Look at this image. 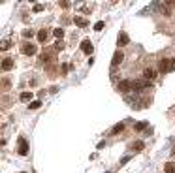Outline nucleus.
I'll return each instance as SVG.
<instances>
[{
  "label": "nucleus",
  "instance_id": "nucleus-18",
  "mask_svg": "<svg viewBox=\"0 0 175 173\" xmlns=\"http://www.w3.org/2000/svg\"><path fill=\"white\" fill-rule=\"evenodd\" d=\"M53 34H55V38H58V40L64 38V30H62V28H55V30H53Z\"/></svg>",
  "mask_w": 175,
  "mask_h": 173
},
{
  "label": "nucleus",
  "instance_id": "nucleus-7",
  "mask_svg": "<svg viewBox=\"0 0 175 173\" xmlns=\"http://www.w3.org/2000/svg\"><path fill=\"white\" fill-rule=\"evenodd\" d=\"M143 88H147V81L143 79V81H132V90L134 92H141Z\"/></svg>",
  "mask_w": 175,
  "mask_h": 173
},
{
  "label": "nucleus",
  "instance_id": "nucleus-12",
  "mask_svg": "<svg viewBox=\"0 0 175 173\" xmlns=\"http://www.w3.org/2000/svg\"><path fill=\"white\" fill-rule=\"evenodd\" d=\"M47 38H49V32H47L45 28H42V30L38 32V42H40V43H45Z\"/></svg>",
  "mask_w": 175,
  "mask_h": 173
},
{
  "label": "nucleus",
  "instance_id": "nucleus-11",
  "mask_svg": "<svg viewBox=\"0 0 175 173\" xmlns=\"http://www.w3.org/2000/svg\"><path fill=\"white\" fill-rule=\"evenodd\" d=\"M122 130H124V122H117L113 128H111V135H119Z\"/></svg>",
  "mask_w": 175,
  "mask_h": 173
},
{
  "label": "nucleus",
  "instance_id": "nucleus-24",
  "mask_svg": "<svg viewBox=\"0 0 175 173\" xmlns=\"http://www.w3.org/2000/svg\"><path fill=\"white\" fill-rule=\"evenodd\" d=\"M23 36H25V38H32L34 32H32V30H23Z\"/></svg>",
  "mask_w": 175,
  "mask_h": 173
},
{
  "label": "nucleus",
  "instance_id": "nucleus-25",
  "mask_svg": "<svg viewBox=\"0 0 175 173\" xmlns=\"http://www.w3.org/2000/svg\"><path fill=\"white\" fill-rule=\"evenodd\" d=\"M8 47H10V42H8V40H4V42H2V45H0V49H2V51H6Z\"/></svg>",
  "mask_w": 175,
  "mask_h": 173
},
{
  "label": "nucleus",
  "instance_id": "nucleus-23",
  "mask_svg": "<svg viewBox=\"0 0 175 173\" xmlns=\"http://www.w3.org/2000/svg\"><path fill=\"white\" fill-rule=\"evenodd\" d=\"M32 11H36V13H38V11H43V6H42V4H34Z\"/></svg>",
  "mask_w": 175,
  "mask_h": 173
},
{
  "label": "nucleus",
  "instance_id": "nucleus-9",
  "mask_svg": "<svg viewBox=\"0 0 175 173\" xmlns=\"http://www.w3.org/2000/svg\"><path fill=\"white\" fill-rule=\"evenodd\" d=\"M169 64H172V58H162L160 60V72H162V74L169 72Z\"/></svg>",
  "mask_w": 175,
  "mask_h": 173
},
{
  "label": "nucleus",
  "instance_id": "nucleus-2",
  "mask_svg": "<svg viewBox=\"0 0 175 173\" xmlns=\"http://www.w3.org/2000/svg\"><path fill=\"white\" fill-rule=\"evenodd\" d=\"M128 43H130L128 34H126V32H119V36H117V45L119 47H124V45H128Z\"/></svg>",
  "mask_w": 175,
  "mask_h": 173
},
{
  "label": "nucleus",
  "instance_id": "nucleus-5",
  "mask_svg": "<svg viewBox=\"0 0 175 173\" xmlns=\"http://www.w3.org/2000/svg\"><path fill=\"white\" fill-rule=\"evenodd\" d=\"M122 60H124V53H122V51H115L113 60H111V66H113V68H117L119 64L122 62Z\"/></svg>",
  "mask_w": 175,
  "mask_h": 173
},
{
  "label": "nucleus",
  "instance_id": "nucleus-13",
  "mask_svg": "<svg viewBox=\"0 0 175 173\" xmlns=\"http://www.w3.org/2000/svg\"><path fill=\"white\" fill-rule=\"evenodd\" d=\"M11 68H13V60H11V58H4L2 60V70H11Z\"/></svg>",
  "mask_w": 175,
  "mask_h": 173
},
{
  "label": "nucleus",
  "instance_id": "nucleus-30",
  "mask_svg": "<svg viewBox=\"0 0 175 173\" xmlns=\"http://www.w3.org/2000/svg\"><path fill=\"white\" fill-rule=\"evenodd\" d=\"M172 154H173V158H175V149H173V151H172Z\"/></svg>",
  "mask_w": 175,
  "mask_h": 173
},
{
  "label": "nucleus",
  "instance_id": "nucleus-20",
  "mask_svg": "<svg viewBox=\"0 0 175 173\" xmlns=\"http://www.w3.org/2000/svg\"><path fill=\"white\" fill-rule=\"evenodd\" d=\"M132 149H134V151H138V152L143 151V141H136V143L132 145Z\"/></svg>",
  "mask_w": 175,
  "mask_h": 173
},
{
  "label": "nucleus",
  "instance_id": "nucleus-6",
  "mask_svg": "<svg viewBox=\"0 0 175 173\" xmlns=\"http://www.w3.org/2000/svg\"><path fill=\"white\" fill-rule=\"evenodd\" d=\"M156 6L160 8V13L162 15H166V17H169V15H172V8H169L168 2H160V4H156Z\"/></svg>",
  "mask_w": 175,
  "mask_h": 173
},
{
  "label": "nucleus",
  "instance_id": "nucleus-21",
  "mask_svg": "<svg viewBox=\"0 0 175 173\" xmlns=\"http://www.w3.org/2000/svg\"><path fill=\"white\" fill-rule=\"evenodd\" d=\"M104 25H106V23H104V21H98V23H96V25H94V30H96V32H100L102 28H104Z\"/></svg>",
  "mask_w": 175,
  "mask_h": 173
},
{
  "label": "nucleus",
  "instance_id": "nucleus-15",
  "mask_svg": "<svg viewBox=\"0 0 175 173\" xmlns=\"http://www.w3.org/2000/svg\"><path fill=\"white\" fill-rule=\"evenodd\" d=\"M19 98H21L23 102H30V100H32V92H21Z\"/></svg>",
  "mask_w": 175,
  "mask_h": 173
},
{
  "label": "nucleus",
  "instance_id": "nucleus-3",
  "mask_svg": "<svg viewBox=\"0 0 175 173\" xmlns=\"http://www.w3.org/2000/svg\"><path fill=\"white\" fill-rule=\"evenodd\" d=\"M17 152L21 156H26V154H28V143H26V139L19 138V149H17Z\"/></svg>",
  "mask_w": 175,
  "mask_h": 173
},
{
  "label": "nucleus",
  "instance_id": "nucleus-19",
  "mask_svg": "<svg viewBox=\"0 0 175 173\" xmlns=\"http://www.w3.org/2000/svg\"><path fill=\"white\" fill-rule=\"evenodd\" d=\"M40 106H42V102H40V100H34V102L28 104V109H38Z\"/></svg>",
  "mask_w": 175,
  "mask_h": 173
},
{
  "label": "nucleus",
  "instance_id": "nucleus-26",
  "mask_svg": "<svg viewBox=\"0 0 175 173\" xmlns=\"http://www.w3.org/2000/svg\"><path fill=\"white\" fill-rule=\"evenodd\" d=\"M60 72H62V75L68 74V64H62V66H60Z\"/></svg>",
  "mask_w": 175,
  "mask_h": 173
},
{
  "label": "nucleus",
  "instance_id": "nucleus-28",
  "mask_svg": "<svg viewBox=\"0 0 175 173\" xmlns=\"http://www.w3.org/2000/svg\"><path fill=\"white\" fill-rule=\"evenodd\" d=\"M60 8H70V2H66V0H64V2H60Z\"/></svg>",
  "mask_w": 175,
  "mask_h": 173
},
{
  "label": "nucleus",
  "instance_id": "nucleus-8",
  "mask_svg": "<svg viewBox=\"0 0 175 173\" xmlns=\"http://www.w3.org/2000/svg\"><path fill=\"white\" fill-rule=\"evenodd\" d=\"M23 53L25 55H36V45L34 43H25V45H23Z\"/></svg>",
  "mask_w": 175,
  "mask_h": 173
},
{
  "label": "nucleus",
  "instance_id": "nucleus-17",
  "mask_svg": "<svg viewBox=\"0 0 175 173\" xmlns=\"http://www.w3.org/2000/svg\"><path fill=\"white\" fill-rule=\"evenodd\" d=\"M143 130H149V124L147 122H138L136 124V132H143Z\"/></svg>",
  "mask_w": 175,
  "mask_h": 173
},
{
  "label": "nucleus",
  "instance_id": "nucleus-1",
  "mask_svg": "<svg viewBox=\"0 0 175 173\" xmlns=\"http://www.w3.org/2000/svg\"><path fill=\"white\" fill-rule=\"evenodd\" d=\"M117 90L122 92V94H126L128 90H132V81H128V79H124V81H121L117 85Z\"/></svg>",
  "mask_w": 175,
  "mask_h": 173
},
{
  "label": "nucleus",
  "instance_id": "nucleus-14",
  "mask_svg": "<svg viewBox=\"0 0 175 173\" xmlns=\"http://www.w3.org/2000/svg\"><path fill=\"white\" fill-rule=\"evenodd\" d=\"M74 23H75L77 26H89V21H87V19H83V17H75Z\"/></svg>",
  "mask_w": 175,
  "mask_h": 173
},
{
  "label": "nucleus",
  "instance_id": "nucleus-29",
  "mask_svg": "<svg viewBox=\"0 0 175 173\" xmlns=\"http://www.w3.org/2000/svg\"><path fill=\"white\" fill-rule=\"evenodd\" d=\"M175 70V58H172V64H169V72Z\"/></svg>",
  "mask_w": 175,
  "mask_h": 173
},
{
  "label": "nucleus",
  "instance_id": "nucleus-10",
  "mask_svg": "<svg viewBox=\"0 0 175 173\" xmlns=\"http://www.w3.org/2000/svg\"><path fill=\"white\" fill-rule=\"evenodd\" d=\"M81 51H83L85 55H90V53H92V43H90L89 40H85V42L81 43Z\"/></svg>",
  "mask_w": 175,
  "mask_h": 173
},
{
  "label": "nucleus",
  "instance_id": "nucleus-27",
  "mask_svg": "<svg viewBox=\"0 0 175 173\" xmlns=\"http://www.w3.org/2000/svg\"><path fill=\"white\" fill-rule=\"evenodd\" d=\"M2 87H4V90H8V88H10V81H8V79H4V81H2Z\"/></svg>",
  "mask_w": 175,
  "mask_h": 173
},
{
  "label": "nucleus",
  "instance_id": "nucleus-16",
  "mask_svg": "<svg viewBox=\"0 0 175 173\" xmlns=\"http://www.w3.org/2000/svg\"><path fill=\"white\" fill-rule=\"evenodd\" d=\"M164 171H166V173H175V164H173V162H168V164L164 166Z\"/></svg>",
  "mask_w": 175,
  "mask_h": 173
},
{
  "label": "nucleus",
  "instance_id": "nucleus-22",
  "mask_svg": "<svg viewBox=\"0 0 175 173\" xmlns=\"http://www.w3.org/2000/svg\"><path fill=\"white\" fill-rule=\"evenodd\" d=\"M79 11H81V13H89V11H90V8L87 6V4H83V6L79 8Z\"/></svg>",
  "mask_w": 175,
  "mask_h": 173
},
{
  "label": "nucleus",
  "instance_id": "nucleus-4",
  "mask_svg": "<svg viewBox=\"0 0 175 173\" xmlns=\"http://www.w3.org/2000/svg\"><path fill=\"white\" fill-rule=\"evenodd\" d=\"M158 72L154 70V68H145V72H143V79H147V81H153V79H156Z\"/></svg>",
  "mask_w": 175,
  "mask_h": 173
}]
</instances>
